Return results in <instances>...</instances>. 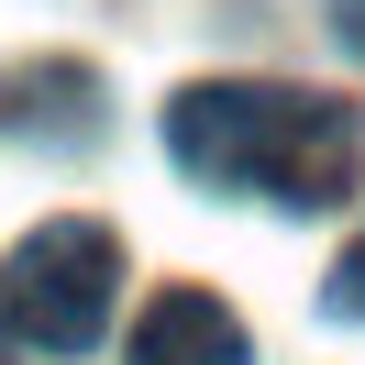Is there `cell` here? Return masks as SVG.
Listing matches in <instances>:
<instances>
[{
  "instance_id": "6da1fadb",
  "label": "cell",
  "mask_w": 365,
  "mask_h": 365,
  "mask_svg": "<svg viewBox=\"0 0 365 365\" xmlns=\"http://www.w3.org/2000/svg\"><path fill=\"white\" fill-rule=\"evenodd\" d=\"M166 155L200 188H255L288 210H332L354 188L365 122L321 89H277V78H200L166 100Z\"/></svg>"
},
{
  "instance_id": "5b68a950",
  "label": "cell",
  "mask_w": 365,
  "mask_h": 365,
  "mask_svg": "<svg viewBox=\"0 0 365 365\" xmlns=\"http://www.w3.org/2000/svg\"><path fill=\"white\" fill-rule=\"evenodd\" d=\"M332 34H343V45L365 56V0H332Z\"/></svg>"
},
{
  "instance_id": "277c9868",
  "label": "cell",
  "mask_w": 365,
  "mask_h": 365,
  "mask_svg": "<svg viewBox=\"0 0 365 365\" xmlns=\"http://www.w3.org/2000/svg\"><path fill=\"white\" fill-rule=\"evenodd\" d=\"M321 299H332L343 321H365V232H354V244L332 255V288H321Z\"/></svg>"
},
{
  "instance_id": "3957f363",
  "label": "cell",
  "mask_w": 365,
  "mask_h": 365,
  "mask_svg": "<svg viewBox=\"0 0 365 365\" xmlns=\"http://www.w3.org/2000/svg\"><path fill=\"white\" fill-rule=\"evenodd\" d=\"M133 365H244V321L210 288H155L133 321Z\"/></svg>"
},
{
  "instance_id": "7a4b0ae2",
  "label": "cell",
  "mask_w": 365,
  "mask_h": 365,
  "mask_svg": "<svg viewBox=\"0 0 365 365\" xmlns=\"http://www.w3.org/2000/svg\"><path fill=\"white\" fill-rule=\"evenodd\" d=\"M111 288H122L111 222H45L0 255V321L45 354H89L100 321H111Z\"/></svg>"
}]
</instances>
